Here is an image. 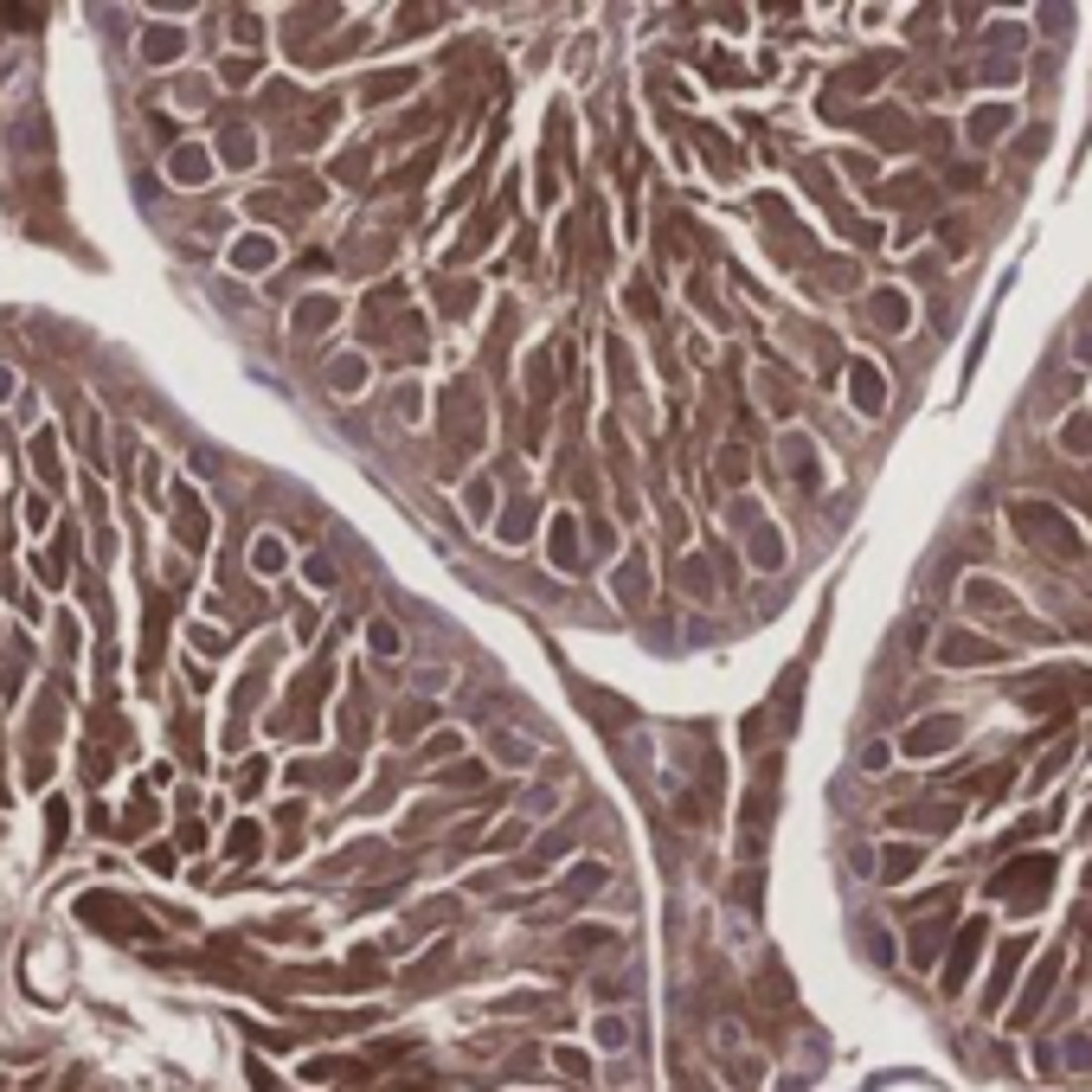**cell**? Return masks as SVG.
Listing matches in <instances>:
<instances>
[{"mask_svg": "<svg viewBox=\"0 0 1092 1092\" xmlns=\"http://www.w3.org/2000/svg\"><path fill=\"white\" fill-rule=\"evenodd\" d=\"M174 174H181V181H194V174H206V155H174Z\"/></svg>", "mask_w": 1092, "mask_h": 1092, "instance_id": "obj_18", "label": "cell"}, {"mask_svg": "<svg viewBox=\"0 0 1092 1092\" xmlns=\"http://www.w3.org/2000/svg\"><path fill=\"white\" fill-rule=\"evenodd\" d=\"M1003 122H1009V109H977V116H971V135H977V142H990Z\"/></svg>", "mask_w": 1092, "mask_h": 1092, "instance_id": "obj_17", "label": "cell"}, {"mask_svg": "<svg viewBox=\"0 0 1092 1092\" xmlns=\"http://www.w3.org/2000/svg\"><path fill=\"white\" fill-rule=\"evenodd\" d=\"M1054 977H1060V958H1041V971L1028 977V990H1022V1009H1016V1022H1022V1028H1028V1022L1041 1016V1003L1054 996Z\"/></svg>", "mask_w": 1092, "mask_h": 1092, "instance_id": "obj_9", "label": "cell"}, {"mask_svg": "<svg viewBox=\"0 0 1092 1092\" xmlns=\"http://www.w3.org/2000/svg\"><path fill=\"white\" fill-rule=\"evenodd\" d=\"M1060 444H1067V450H1080V457H1092V418H1067Z\"/></svg>", "mask_w": 1092, "mask_h": 1092, "instance_id": "obj_16", "label": "cell"}, {"mask_svg": "<svg viewBox=\"0 0 1092 1092\" xmlns=\"http://www.w3.org/2000/svg\"><path fill=\"white\" fill-rule=\"evenodd\" d=\"M977 951H983V919H971V925L958 932V945H951V964H945V990H951V996L964 990V977H971Z\"/></svg>", "mask_w": 1092, "mask_h": 1092, "instance_id": "obj_8", "label": "cell"}, {"mask_svg": "<svg viewBox=\"0 0 1092 1092\" xmlns=\"http://www.w3.org/2000/svg\"><path fill=\"white\" fill-rule=\"evenodd\" d=\"M958 733H964V720H958V714H945V720H919V727L906 733V752H912V758H938L951 740H958Z\"/></svg>", "mask_w": 1092, "mask_h": 1092, "instance_id": "obj_6", "label": "cell"}, {"mask_svg": "<svg viewBox=\"0 0 1092 1092\" xmlns=\"http://www.w3.org/2000/svg\"><path fill=\"white\" fill-rule=\"evenodd\" d=\"M46 836H52V849H59V842H65V810H59V803H52V810H46Z\"/></svg>", "mask_w": 1092, "mask_h": 1092, "instance_id": "obj_19", "label": "cell"}, {"mask_svg": "<svg viewBox=\"0 0 1092 1092\" xmlns=\"http://www.w3.org/2000/svg\"><path fill=\"white\" fill-rule=\"evenodd\" d=\"M1016 527H1022V534H1047V553H1054V559L1080 553V540H1073V527L1060 521L1054 508H1041V501H1034V508H1028V501H1022V508H1016Z\"/></svg>", "mask_w": 1092, "mask_h": 1092, "instance_id": "obj_5", "label": "cell"}, {"mask_svg": "<svg viewBox=\"0 0 1092 1092\" xmlns=\"http://www.w3.org/2000/svg\"><path fill=\"white\" fill-rule=\"evenodd\" d=\"M257 842H264V836H257V823H238V829H231V862H257Z\"/></svg>", "mask_w": 1092, "mask_h": 1092, "instance_id": "obj_14", "label": "cell"}, {"mask_svg": "<svg viewBox=\"0 0 1092 1092\" xmlns=\"http://www.w3.org/2000/svg\"><path fill=\"white\" fill-rule=\"evenodd\" d=\"M77 919L97 925V932H116V938H148V932H155L135 906H122V899H109V893H84V899H77Z\"/></svg>", "mask_w": 1092, "mask_h": 1092, "instance_id": "obj_4", "label": "cell"}, {"mask_svg": "<svg viewBox=\"0 0 1092 1092\" xmlns=\"http://www.w3.org/2000/svg\"><path fill=\"white\" fill-rule=\"evenodd\" d=\"M1047 887H1054V855H1016L1009 868L990 874V899H1003L1016 912H1034L1047 899Z\"/></svg>", "mask_w": 1092, "mask_h": 1092, "instance_id": "obj_1", "label": "cell"}, {"mask_svg": "<svg viewBox=\"0 0 1092 1092\" xmlns=\"http://www.w3.org/2000/svg\"><path fill=\"white\" fill-rule=\"evenodd\" d=\"M912 862H919V855H912V849H893V855H887V874H906Z\"/></svg>", "mask_w": 1092, "mask_h": 1092, "instance_id": "obj_20", "label": "cell"}, {"mask_svg": "<svg viewBox=\"0 0 1092 1092\" xmlns=\"http://www.w3.org/2000/svg\"><path fill=\"white\" fill-rule=\"evenodd\" d=\"M1028 958V938H1009L1003 945V958H996V977H990V990H983V1009H996L1003 1003V990H1009V977H1016V964Z\"/></svg>", "mask_w": 1092, "mask_h": 1092, "instance_id": "obj_10", "label": "cell"}, {"mask_svg": "<svg viewBox=\"0 0 1092 1092\" xmlns=\"http://www.w3.org/2000/svg\"><path fill=\"white\" fill-rule=\"evenodd\" d=\"M849 386H855V405H862V412H881V405H887V379L874 373V366L855 360L849 366Z\"/></svg>", "mask_w": 1092, "mask_h": 1092, "instance_id": "obj_12", "label": "cell"}, {"mask_svg": "<svg viewBox=\"0 0 1092 1092\" xmlns=\"http://www.w3.org/2000/svg\"><path fill=\"white\" fill-rule=\"evenodd\" d=\"M1060 694L1086 701V694H1092V668H1041V675L1016 681V701L1028 707V714H1067V701H1060Z\"/></svg>", "mask_w": 1092, "mask_h": 1092, "instance_id": "obj_2", "label": "cell"}, {"mask_svg": "<svg viewBox=\"0 0 1092 1092\" xmlns=\"http://www.w3.org/2000/svg\"><path fill=\"white\" fill-rule=\"evenodd\" d=\"M572 546H579V527L559 514V521H553V559H559V566H572Z\"/></svg>", "mask_w": 1092, "mask_h": 1092, "instance_id": "obj_15", "label": "cell"}, {"mask_svg": "<svg viewBox=\"0 0 1092 1092\" xmlns=\"http://www.w3.org/2000/svg\"><path fill=\"white\" fill-rule=\"evenodd\" d=\"M777 764H764V771L752 777V790H746V810H740V855L746 862H758L764 849V829H771V810H777Z\"/></svg>", "mask_w": 1092, "mask_h": 1092, "instance_id": "obj_3", "label": "cell"}, {"mask_svg": "<svg viewBox=\"0 0 1092 1092\" xmlns=\"http://www.w3.org/2000/svg\"><path fill=\"white\" fill-rule=\"evenodd\" d=\"M899 829H932V836H945L951 823H958V803H938V810H893Z\"/></svg>", "mask_w": 1092, "mask_h": 1092, "instance_id": "obj_13", "label": "cell"}, {"mask_svg": "<svg viewBox=\"0 0 1092 1092\" xmlns=\"http://www.w3.org/2000/svg\"><path fill=\"white\" fill-rule=\"evenodd\" d=\"M964 605H971V611H990V617H1009V611H1016V598H1009L996 579H971V585H964Z\"/></svg>", "mask_w": 1092, "mask_h": 1092, "instance_id": "obj_11", "label": "cell"}, {"mask_svg": "<svg viewBox=\"0 0 1092 1092\" xmlns=\"http://www.w3.org/2000/svg\"><path fill=\"white\" fill-rule=\"evenodd\" d=\"M938 662H945V668H990V662H1003V649L983 643V636H945Z\"/></svg>", "mask_w": 1092, "mask_h": 1092, "instance_id": "obj_7", "label": "cell"}]
</instances>
